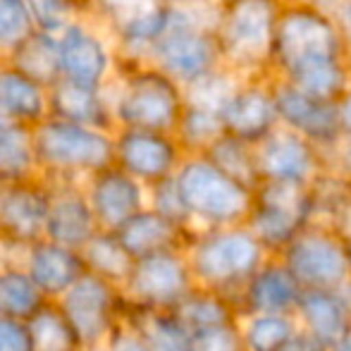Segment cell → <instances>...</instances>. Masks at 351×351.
I'll return each instance as SVG.
<instances>
[{"mask_svg": "<svg viewBox=\"0 0 351 351\" xmlns=\"http://www.w3.org/2000/svg\"><path fill=\"white\" fill-rule=\"evenodd\" d=\"M270 79L323 101L347 91L351 60L332 14L285 0L270 46Z\"/></svg>", "mask_w": 351, "mask_h": 351, "instance_id": "6da1fadb", "label": "cell"}, {"mask_svg": "<svg viewBox=\"0 0 351 351\" xmlns=\"http://www.w3.org/2000/svg\"><path fill=\"white\" fill-rule=\"evenodd\" d=\"M115 127L172 134L184 110V88L151 62L122 65L108 86Z\"/></svg>", "mask_w": 351, "mask_h": 351, "instance_id": "7a4b0ae2", "label": "cell"}, {"mask_svg": "<svg viewBox=\"0 0 351 351\" xmlns=\"http://www.w3.org/2000/svg\"><path fill=\"white\" fill-rule=\"evenodd\" d=\"M36 172L48 184H82L112 165V132L46 117L32 130Z\"/></svg>", "mask_w": 351, "mask_h": 351, "instance_id": "3957f363", "label": "cell"}, {"mask_svg": "<svg viewBox=\"0 0 351 351\" xmlns=\"http://www.w3.org/2000/svg\"><path fill=\"white\" fill-rule=\"evenodd\" d=\"M194 285L234 301L246 280L270 258L246 225L194 232L184 249Z\"/></svg>", "mask_w": 351, "mask_h": 351, "instance_id": "277c9868", "label": "cell"}, {"mask_svg": "<svg viewBox=\"0 0 351 351\" xmlns=\"http://www.w3.org/2000/svg\"><path fill=\"white\" fill-rule=\"evenodd\" d=\"M285 0H220L215 41L222 67L241 79L270 77V46Z\"/></svg>", "mask_w": 351, "mask_h": 351, "instance_id": "5b68a950", "label": "cell"}, {"mask_svg": "<svg viewBox=\"0 0 351 351\" xmlns=\"http://www.w3.org/2000/svg\"><path fill=\"white\" fill-rule=\"evenodd\" d=\"M172 180L194 232L244 225L249 217L254 191L220 172L206 156H184Z\"/></svg>", "mask_w": 351, "mask_h": 351, "instance_id": "8992f818", "label": "cell"}, {"mask_svg": "<svg viewBox=\"0 0 351 351\" xmlns=\"http://www.w3.org/2000/svg\"><path fill=\"white\" fill-rule=\"evenodd\" d=\"M84 14L110 34L122 65L148 62L153 46L170 24L167 0H93Z\"/></svg>", "mask_w": 351, "mask_h": 351, "instance_id": "52a82bcc", "label": "cell"}, {"mask_svg": "<svg viewBox=\"0 0 351 351\" xmlns=\"http://www.w3.org/2000/svg\"><path fill=\"white\" fill-rule=\"evenodd\" d=\"M313 222L308 186L285 182H258L244 225L270 256H278L301 230Z\"/></svg>", "mask_w": 351, "mask_h": 351, "instance_id": "ba28073f", "label": "cell"}, {"mask_svg": "<svg viewBox=\"0 0 351 351\" xmlns=\"http://www.w3.org/2000/svg\"><path fill=\"white\" fill-rule=\"evenodd\" d=\"M60 79L88 88H108L120 70L110 34L88 14H77L56 36Z\"/></svg>", "mask_w": 351, "mask_h": 351, "instance_id": "9c48e42d", "label": "cell"}, {"mask_svg": "<svg viewBox=\"0 0 351 351\" xmlns=\"http://www.w3.org/2000/svg\"><path fill=\"white\" fill-rule=\"evenodd\" d=\"M56 304L82 349L108 344L125 325L127 301L122 289L93 275H84Z\"/></svg>", "mask_w": 351, "mask_h": 351, "instance_id": "30bf717a", "label": "cell"}, {"mask_svg": "<svg viewBox=\"0 0 351 351\" xmlns=\"http://www.w3.org/2000/svg\"><path fill=\"white\" fill-rule=\"evenodd\" d=\"M304 291L337 289L349 280V263L344 241L332 227L311 222L278 254Z\"/></svg>", "mask_w": 351, "mask_h": 351, "instance_id": "8fae6325", "label": "cell"}, {"mask_svg": "<svg viewBox=\"0 0 351 351\" xmlns=\"http://www.w3.org/2000/svg\"><path fill=\"white\" fill-rule=\"evenodd\" d=\"M194 287L184 251H167L134 261L122 294L130 308L175 311Z\"/></svg>", "mask_w": 351, "mask_h": 351, "instance_id": "7c38bea8", "label": "cell"}, {"mask_svg": "<svg viewBox=\"0 0 351 351\" xmlns=\"http://www.w3.org/2000/svg\"><path fill=\"white\" fill-rule=\"evenodd\" d=\"M148 62L177 82L182 88L222 67L215 32L170 17L165 34L153 46Z\"/></svg>", "mask_w": 351, "mask_h": 351, "instance_id": "4fadbf2b", "label": "cell"}, {"mask_svg": "<svg viewBox=\"0 0 351 351\" xmlns=\"http://www.w3.org/2000/svg\"><path fill=\"white\" fill-rule=\"evenodd\" d=\"M184 151L172 134L146 130H112V165L148 186L175 177Z\"/></svg>", "mask_w": 351, "mask_h": 351, "instance_id": "5bb4252c", "label": "cell"}, {"mask_svg": "<svg viewBox=\"0 0 351 351\" xmlns=\"http://www.w3.org/2000/svg\"><path fill=\"white\" fill-rule=\"evenodd\" d=\"M254 160L258 182L311 186L323 175L318 148L285 127H275L265 139L256 143Z\"/></svg>", "mask_w": 351, "mask_h": 351, "instance_id": "9a60e30c", "label": "cell"}, {"mask_svg": "<svg viewBox=\"0 0 351 351\" xmlns=\"http://www.w3.org/2000/svg\"><path fill=\"white\" fill-rule=\"evenodd\" d=\"M48 199H51V186L41 177L3 186V194H0V241L8 246L12 258L27 246L43 239Z\"/></svg>", "mask_w": 351, "mask_h": 351, "instance_id": "2e32d148", "label": "cell"}, {"mask_svg": "<svg viewBox=\"0 0 351 351\" xmlns=\"http://www.w3.org/2000/svg\"><path fill=\"white\" fill-rule=\"evenodd\" d=\"M82 189L88 201V208L96 217L98 230L103 232H117L136 213L148 208L146 186L117 170L115 165H108L96 175L86 177L82 182Z\"/></svg>", "mask_w": 351, "mask_h": 351, "instance_id": "e0dca14e", "label": "cell"}, {"mask_svg": "<svg viewBox=\"0 0 351 351\" xmlns=\"http://www.w3.org/2000/svg\"><path fill=\"white\" fill-rule=\"evenodd\" d=\"M220 122L227 136H234L249 146H256L261 139H265L275 127H280L273 79H241L237 91L222 108Z\"/></svg>", "mask_w": 351, "mask_h": 351, "instance_id": "ac0fdd59", "label": "cell"}, {"mask_svg": "<svg viewBox=\"0 0 351 351\" xmlns=\"http://www.w3.org/2000/svg\"><path fill=\"white\" fill-rule=\"evenodd\" d=\"M273 93L280 127L299 134L301 139L313 143L315 148L328 146L342 134L335 101L308 96V93L299 91L285 82H275V79Z\"/></svg>", "mask_w": 351, "mask_h": 351, "instance_id": "d6986e66", "label": "cell"}, {"mask_svg": "<svg viewBox=\"0 0 351 351\" xmlns=\"http://www.w3.org/2000/svg\"><path fill=\"white\" fill-rule=\"evenodd\" d=\"M14 261L22 265L46 301H58L86 275L79 251L53 244L48 239H38L36 244L27 246L14 256Z\"/></svg>", "mask_w": 351, "mask_h": 351, "instance_id": "ffe728a7", "label": "cell"}, {"mask_svg": "<svg viewBox=\"0 0 351 351\" xmlns=\"http://www.w3.org/2000/svg\"><path fill=\"white\" fill-rule=\"evenodd\" d=\"M304 294L289 270L280 263L278 256H270L237 291L234 308L237 315L246 313H278L294 315L299 299Z\"/></svg>", "mask_w": 351, "mask_h": 351, "instance_id": "44dd1931", "label": "cell"}, {"mask_svg": "<svg viewBox=\"0 0 351 351\" xmlns=\"http://www.w3.org/2000/svg\"><path fill=\"white\" fill-rule=\"evenodd\" d=\"M48 186H51V199H48L43 239L67 246V249L82 251V246L98 232L96 217H93L91 208H88V201L84 196L82 184Z\"/></svg>", "mask_w": 351, "mask_h": 351, "instance_id": "7402d4cb", "label": "cell"}, {"mask_svg": "<svg viewBox=\"0 0 351 351\" xmlns=\"http://www.w3.org/2000/svg\"><path fill=\"white\" fill-rule=\"evenodd\" d=\"M48 117L91 130H115L108 88H88L58 79L48 88Z\"/></svg>", "mask_w": 351, "mask_h": 351, "instance_id": "603a6c76", "label": "cell"}, {"mask_svg": "<svg viewBox=\"0 0 351 351\" xmlns=\"http://www.w3.org/2000/svg\"><path fill=\"white\" fill-rule=\"evenodd\" d=\"M115 234L127 254L132 256V261H139L146 256L167 254V251H184L194 230L177 225L151 208H143L130 222H125Z\"/></svg>", "mask_w": 351, "mask_h": 351, "instance_id": "cb8c5ba5", "label": "cell"}, {"mask_svg": "<svg viewBox=\"0 0 351 351\" xmlns=\"http://www.w3.org/2000/svg\"><path fill=\"white\" fill-rule=\"evenodd\" d=\"M294 320L301 332L318 339L328 349L351 330V313L335 289L304 291L294 311Z\"/></svg>", "mask_w": 351, "mask_h": 351, "instance_id": "d4e9b609", "label": "cell"}, {"mask_svg": "<svg viewBox=\"0 0 351 351\" xmlns=\"http://www.w3.org/2000/svg\"><path fill=\"white\" fill-rule=\"evenodd\" d=\"M0 112L5 122L34 130L48 117V88L0 60Z\"/></svg>", "mask_w": 351, "mask_h": 351, "instance_id": "484cf974", "label": "cell"}, {"mask_svg": "<svg viewBox=\"0 0 351 351\" xmlns=\"http://www.w3.org/2000/svg\"><path fill=\"white\" fill-rule=\"evenodd\" d=\"M125 325L148 351H189L191 332L172 311H139L127 306Z\"/></svg>", "mask_w": 351, "mask_h": 351, "instance_id": "4316f807", "label": "cell"}, {"mask_svg": "<svg viewBox=\"0 0 351 351\" xmlns=\"http://www.w3.org/2000/svg\"><path fill=\"white\" fill-rule=\"evenodd\" d=\"M82 256V263L86 275H93V278L110 282V285L120 287L125 285L127 275L132 270V256L125 251V246L120 244L115 232H103L98 230L86 244L79 251Z\"/></svg>", "mask_w": 351, "mask_h": 351, "instance_id": "83f0119b", "label": "cell"}, {"mask_svg": "<svg viewBox=\"0 0 351 351\" xmlns=\"http://www.w3.org/2000/svg\"><path fill=\"white\" fill-rule=\"evenodd\" d=\"M172 313L180 318L189 332H199V330L222 328V325H234L239 320L234 308V301L225 294H217L210 289H201L194 287L184 301L177 306Z\"/></svg>", "mask_w": 351, "mask_h": 351, "instance_id": "f1b7e54d", "label": "cell"}, {"mask_svg": "<svg viewBox=\"0 0 351 351\" xmlns=\"http://www.w3.org/2000/svg\"><path fill=\"white\" fill-rule=\"evenodd\" d=\"M38 177L34 160L32 130L12 122L0 125V186Z\"/></svg>", "mask_w": 351, "mask_h": 351, "instance_id": "f546056e", "label": "cell"}, {"mask_svg": "<svg viewBox=\"0 0 351 351\" xmlns=\"http://www.w3.org/2000/svg\"><path fill=\"white\" fill-rule=\"evenodd\" d=\"M8 62L46 88H51L53 84L60 79L58 41L51 34L34 32L32 36L24 38V41L14 48L12 56L8 58Z\"/></svg>", "mask_w": 351, "mask_h": 351, "instance_id": "4dcf8cb0", "label": "cell"}, {"mask_svg": "<svg viewBox=\"0 0 351 351\" xmlns=\"http://www.w3.org/2000/svg\"><path fill=\"white\" fill-rule=\"evenodd\" d=\"M241 349L244 351H280L299 332L294 315L246 313L237 320Z\"/></svg>", "mask_w": 351, "mask_h": 351, "instance_id": "1f68e13d", "label": "cell"}, {"mask_svg": "<svg viewBox=\"0 0 351 351\" xmlns=\"http://www.w3.org/2000/svg\"><path fill=\"white\" fill-rule=\"evenodd\" d=\"M43 304H46L43 294L29 280L22 265L12 258L0 270V318L27 323Z\"/></svg>", "mask_w": 351, "mask_h": 351, "instance_id": "d6a6232c", "label": "cell"}, {"mask_svg": "<svg viewBox=\"0 0 351 351\" xmlns=\"http://www.w3.org/2000/svg\"><path fill=\"white\" fill-rule=\"evenodd\" d=\"M27 332H29V339H32L34 351H79L82 349L56 301H46V304L27 320Z\"/></svg>", "mask_w": 351, "mask_h": 351, "instance_id": "836d02e7", "label": "cell"}, {"mask_svg": "<svg viewBox=\"0 0 351 351\" xmlns=\"http://www.w3.org/2000/svg\"><path fill=\"white\" fill-rule=\"evenodd\" d=\"M222 134L225 132H222V122L217 112L191 106H184L180 122L172 132L184 156H204Z\"/></svg>", "mask_w": 351, "mask_h": 351, "instance_id": "e575fe53", "label": "cell"}, {"mask_svg": "<svg viewBox=\"0 0 351 351\" xmlns=\"http://www.w3.org/2000/svg\"><path fill=\"white\" fill-rule=\"evenodd\" d=\"M204 156L208 158L217 170L225 172L227 177H232V180L239 182V184L249 186L251 191L256 189V184H258V172H256L254 146L234 139V136L222 134Z\"/></svg>", "mask_w": 351, "mask_h": 351, "instance_id": "d590c367", "label": "cell"}, {"mask_svg": "<svg viewBox=\"0 0 351 351\" xmlns=\"http://www.w3.org/2000/svg\"><path fill=\"white\" fill-rule=\"evenodd\" d=\"M239 84V74L227 70V67H217L210 74L201 77L199 82L184 86V106L201 108V110H210L220 115L225 103L230 101Z\"/></svg>", "mask_w": 351, "mask_h": 351, "instance_id": "8d00e7d4", "label": "cell"}, {"mask_svg": "<svg viewBox=\"0 0 351 351\" xmlns=\"http://www.w3.org/2000/svg\"><path fill=\"white\" fill-rule=\"evenodd\" d=\"M36 32L24 0H0V60H8L12 51Z\"/></svg>", "mask_w": 351, "mask_h": 351, "instance_id": "74e56055", "label": "cell"}, {"mask_svg": "<svg viewBox=\"0 0 351 351\" xmlns=\"http://www.w3.org/2000/svg\"><path fill=\"white\" fill-rule=\"evenodd\" d=\"M27 12L36 32L58 36L67 24L79 14L72 0H24Z\"/></svg>", "mask_w": 351, "mask_h": 351, "instance_id": "f35d334b", "label": "cell"}, {"mask_svg": "<svg viewBox=\"0 0 351 351\" xmlns=\"http://www.w3.org/2000/svg\"><path fill=\"white\" fill-rule=\"evenodd\" d=\"M148 208L156 210L158 215L167 217V220L177 222V225L189 227L184 206H182V199H180V194H177V186L172 177L165 182H158V184L148 186Z\"/></svg>", "mask_w": 351, "mask_h": 351, "instance_id": "ab89813d", "label": "cell"}, {"mask_svg": "<svg viewBox=\"0 0 351 351\" xmlns=\"http://www.w3.org/2000/svg\"><path fill=\"white\" fill-rule=\"evenodd\" d=\"M189 351H244L241 349V339H239L237 323L191 332Z\"/></svg>", "mask_w": 351, "mask_h": 351, "instance_id": "60d3db41", "label": "cell"}, {"mask_svg": "<svg viewBox=\"0 0 351 351\" xmlns=\"http://www.w3.org/2000/svg\"><path fill=\"white\" fill-rule=\"evenodd\" d=\"M318 151H320V162H323V172L351 182V136L349 134H339L332 143L318 148Z\"/></svg>", "mask_w": 351, "mask_h": 351, "instance_id": "b9f144b4", "label": "cell"}, {"mask_svg": "<svg viewBox=\"0 0 351 351\" xmlns=\"http://www.w3.org/2000/svg\"><path fill=\"white\" fill-rule=\"evenodd\" d=\"M0 351H34L27 323L0 318Z\"/></svg>", "mask_w": 351, "mask_h": 351, "instance_id": "7bdbcfd3", "label": "cell"}, {"mask_svg": "<svg viewBox=\"0 0 351 351\" xmlns=\"http://www.w3.org/2000/svg\"><path fill=\"white\" fill-rule=\"evenodd\" d=\"M332 19L337 24V32L342 36L347 56L351 60V0H337V5L332 10Z\"/></svg>", "mask_w": 351, "mask_h": 351, "instance_id": "ee69618b", "label": "cell"}, {"mask_svg": "<svg viewBox=\"0 0 351 351\" xmlns=\"http://www.w3.org/2000/svg\"><path fill=\"white\" fill-rule=\"evenodd\" d=\"M108 349L110 351H148L146 344H143L127 325H122V328L117 330L115 337L108 342Z\"/></svg>", "mask_w": 351, "mask_h": 351, "instance_id": "f6af8a7d", "label": "cell"}, {"mask_svg": "<svg viewBox=\"0 0 351 351\" xmlns=\"http://www.w3.org/2000/svg\"><path fill=\"white\" fill-rule=\"evenodd\" d=\"M332 230L342 237L344 249H347V263H349V278H351V204L339 213V217L332 222Z\"/></svg>", "mask_w": 351, "mask_h": 351, "instance_id": "bcb514c9", "label": "cell"}, {"mask_svg": "<svg viewBox=\"0 0 351 351\" xmlns=\"http://www.w3.org/2000/svg\"><path fill=\"white\" fill-rule=\"evenodd\" d=\"M280 351H330L328 347H323V344L318 342V339H313V337H308L306 332H296L294 337L289 339V342L285 344Z\"/></svg>", "mask_w": 351, "mask_h": 351, "instance_id": "7dc6e473", "label": "cell"}, {"mask_svg": "<svg viewBox=\"0 0 351 351\" xmlns=\"http://www.w3.org/2000/svg\"><path fill=\"white\" fill-rule=\"evenodd\" d=\"M335 106H337L339 130H342V134L351 136V86L337 98V101H335Z\"/></svg>", "mask_w": 351, "mask_h": 351, "instance_id": "c3c4849f", "label": "cell"}, {"mask_svg": "<svg viewBox=\"0 0 351 351\" xmlns=\"http://www.w3.org/2000/svg\"><path fill=\"white\" fill-rule=\"evenodd\" d=\"M287 3L306 5V8H313V10H320V12L332 14V10H335V5H337V0H287Z\"/></svg>", "mask_w": 351, "mask_h": 351, "instance_id": "681fc988", "label": "cell"}, {"mask_svg": "<svg viewBox=\"0 0 351 351\" xmlns=\"http://www.w3.org/2000/svg\"><path fill=\"white\" fill-rule=\"evenodd\" d=\"M339 294V299L344 301V306L349 308V313H351V278L344 282V285H339L337 289H335Z\"/></svg>", "mask_w": 351, "mask_h": 351, "instance_id": "f907efd6", "label": "cell"}, {"mask_svg": "<svg viewBox=\"0 0 351 351\" xmlns=\"http://www.w3.org/2000/svg\"><path fill=\"white\" fill-rule=\"evenodd\" d=\"M330 351H351V330L347 335H344L342 339H339L337 344H332V347H330Z\"/></svg>", "mask_w": 351, "mask_h": 351, "instance_id": "816d5d0a", "label": "cell"}, {"mask_svg": "<svg viewBox=\"0 0 351 351\" xmlns=\"http://www.w3.org/2000/svg\"><path fill=\"white\" fill-rule=\"evenodd\" d=\"M10 261H12V254H10V251H8V246H5L3 241H0V270H3L5 265L10 263Z\"/></svg>", "mask_w": 351, "mask_h": 351, "instance_id": "f5cc1de1", "label": "cell"}, {"mask_svg": "<svg viewBox=\"0 0 351 351\" xmlns=\"http://www.w3.org/2000/svg\"><path fill=\"white\" fill-rule=\"evenodd\" d=\"M91 3H93V0H72V5L79 10V14H84V12H86V10L91 8Z\"/></svg>", "mask_w": 351, "mask_h": 351, "instance_id": "db71d44e", "label": "cell"}, {"mask_svg": "<svg viewBox=\"0 0 351 351\" xmlns=\"http://www.w3.org/2000/svg\"><path fill=\"white\" fill-rule=\"evenodd\" d=\"M79 351H110V349H108V344H96V347H84Z\"/></svg>", "mask_w": 351, "mask_h": 351, "instance_id": "11a10c76", "label": "cell"}, {"mask_svg": "<svg viewBox=\"0 0 351 351\" xmlns=\"http://www.w3.org/2000/svg\"><path fill=\"white\" fill-rule=\"evenodd\" d=\"M0 194H3V186H0Z\"/></svg>", "mask_w": 351, "mask_h": 351, "instance_id": "9f6ffc18", "label": "cell"}]
</instances>
